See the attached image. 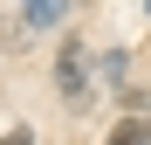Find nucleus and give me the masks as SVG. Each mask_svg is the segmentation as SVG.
Listing matches in <instances>:
<instances>
[{
	"label": "nucleus",
	"mask_w": 151,
	"mask_h": 145,
	"mask_svg": "<svg viewBox=\"0 0 151 145\" xmlns=\"http://www.w3.org/2000/svg\"><path fill=\"white\" fill-rule=\"evenodd\" d=\"M55 83H62V97H83L89 90V69H83V48H76V42H62V76Z\"/></svg>",
	"instance_id": "nucleus-1"
},
{
	"label": "nucleus",
	"mask_w": 151,
	"mask_h": 145,
	"mask_svg": "<svg viewBox=\"0 0 151 145\" xmlns=\"http://www.w3.org/2000/svg\"><path fill=\"white\" fill-rule=\"evenodd\" d=\"M103 145H151V125H144V117H124V125H117Z\"/></svg>",
	"instance_id": "nucleus-3"
},
{
	"label": "nucleus",
	"mask_w": 151,
	"mask_h": 145,
	"mask_svg": "<svg viewBox=\"0 0 151 145\" xmlns=\"http://www.w3.org/2000/svg\"><path fill=\"white\" fill-rule=\"evenodd\" d=\"M21 14H28V28H55L69 14V0H21Z\"/></svg>",
	"instance_id": "nucleus-2"
},
{
	"label": "nucleus",
	"mask_w": 151,
	"mask_h": 145,
	"mask_svg": "<svg viewBox=\"0 0 151 145\" xmlns=\"http://www.w3.org/2000/svg\"><path fill=\"white\" fill-rule=\"evenodd\" d=\"M0 145H35V138H28V125H21V131H7V138H0Z\"/></svg>",
	"instance_id": "nucleus-4"
}]
</instances>
